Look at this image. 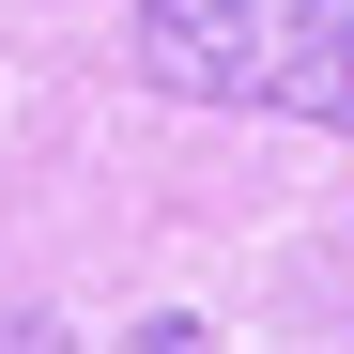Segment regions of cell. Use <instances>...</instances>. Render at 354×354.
<instances>
[{
	"mask_svg": "<svg viewBox=\"0 0 354 354\" xmlns=\"http://www.w3.org/2000/svg\"><path fill=\"white\" fill-rule=\"evenodd\" d=\"M139 77L201 108L354 124V0H139Z\"/></svg>",
	"mask_w": 354,
	"mask_h": 354,
	"instance_id": "1",
	"label": "cell"
}]
</instances>
